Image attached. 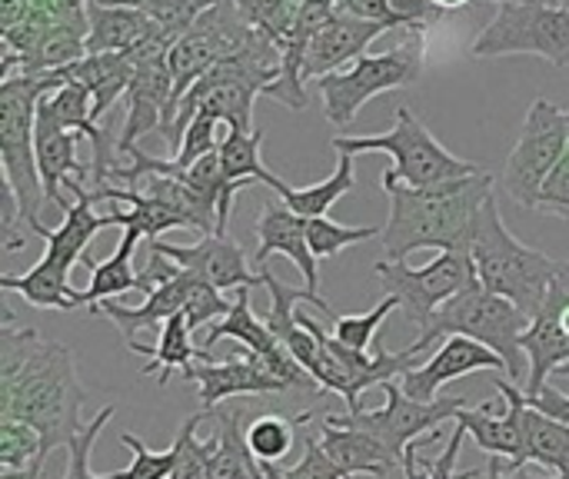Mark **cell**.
Returning <instances> with one entry per match:
<instances>
[{
	"instance_id": "cell-20",
	"label": "cell",
	"mask_w": 569,
	"mask_h": 479,
	"mask_svg": "<svg viewBox=\"0 0 569 479\" xmlns=\"http://www.w3.org/2000/svg\"><path fill=\"white\" fill-rule=\"evenodd\" d=\"M77 133L63 130L60 123H53L50 117H43L37 110V130H33V150H37V170H40V183L47 193V203H53L60 213L70 210V200L63 197V187L80 197L90 183L87 173L90 167H83L77 160Z\"/></svg>"
},
{
	"instance_id": "cell-40",
	"label": "cell",
	"mask_w": 569,
	"mask_h": 479,
	"mask_svg": "<svg viewBox=\"0 0 569 479\" xmlns=\"http://www.w3.org/2000/svg\"><path fill=\"white\" fill-rule=\"evenodd\" d=\"M220 127H227V123H220V120H213L210 113H197L193 120H190V127L183 130V140H180V150L170 157L180 170H190L197 160H203V157H210V153H217V147H220V140H223V133H220Z\"/></svg>"
},
{
	"instance_id": "cell-7",
	"label": "cell",
	"mask_w": 569,
	"mask_h": 479,
	"mask_svg": "<svg viewBox=\"0 0 569 479\" xmlns=\"http://www.w3.org/2000/svg\"><path fill=\"white\" fill-rule=\"evenodd\" d=\"M333 150L337 153H390L393 167L390 173L407 183V187H417V190H427V187H437V183H450V180H460V177H473L480 173L477 163L470 160H460L453 157L430 130L427 123L417 120V113L410 107H397V123L393 130L387 133H377V137H333Z\"/></svg>"
},
{
	"instance_id": "cell-42",
	"label": "cell",
	"mask_w": 569,
	"mask_h": 479,
	"mask_svg": "<svg viewBox=\"0 0 569 479\" xmlns=\"http://www.w3.org/2000/svg\"><path fill=\"white\" fill-rule=\"evenodd\" d=\"M230 307H233V303H230L220 290H213L210 283H200V287L193 290V297H190L183 317H187L190 330H200V327L210 323V320H223V317L230 313Z\"/></svg>"
},
{
	"instance_id": "cell-9",
	"label": "cell",
	"mask_w": 569,
	"mask_h": 479,
	"mask_svg": "<svg viewBox=\"0 0 569 479\" xmlns=\"http://www.w3.org/2000/svg\"><path fill=\"white\" fill-rule=\"evenodd\" d=\"M420 73H423V37H410L407 43H400L387 53L360 57L353 67L320 77L317 93L323 100L327 120L333 127L347 130L373 97H380L387 90L413 87L420 80Z\"/></svg>"
},
{
	"instance_id": "cell-10",
	"label": "cell",
	"mask_w": 569,
	"mask_h": 479,
	"mask_svg": "<svg viewBox=\"0 0 569 479\" xmlns=\"http://www.w3.org/2000/svg\"><path fill=\"white\" fill-rule=\"evenodd\" d=\"M373 273L383 287V297H393L407 320L420 330H427L443 303L480 280L470 250H447L420 270L407 267L403 260H380L373 263Z\"/></svg>"
},
{
	"instance_id": "cell-17",
	"label": "cell",
	"mask_w": 569,
	"mask_h": 479,
	"mask_svg": "<svg viewBox=\"0 0 569 479\" xmlns=\"http://www.w3.org/2000/svg\"><path fill=\"white\" fill-rule=\"evenodd\" d=\"M183 380L197 383V397L200 407L210 413L217 407H223V400L233 397H267V393H283L290 390L280 377L270 373V367L247 347H233V357L223 363H203V367H190L183 373Z\"/></svg>"
},
{
	"instance_id": "cell-16",
	"label": "cell",
	"mask_w": 569,
	"mask_h": 479,
	"mask_svg": "<svg viewBox=\"0 0 569 479\" xmlns=\"http://www.w3.org/2000/svg\"><path fill=\"white\" fill-rule=\"evenodd\" d=\"M153 253L170 257L180 270L200 277L203 283H210L213 290H253L263 287V273H253L247 267V257L240 250V243H233L227 233H207L197 243H167V240H150Z\"/></svg>"
},
{
	"instance_id": "cell-29",
	"label": "cell",
	"mask_w": 569,
	"mask_h": 479,
	"mask_svg": "<svg viewBox=\"0 0 569 479\" xmlns=\"http://www.w3.org/2000/svg\"><path fill=\"white\" fill-rule=\"evenodd\" d=\"M353 187H357V157H350V153H337V170H333L327 180H320V183L290 187V183H283L280 177H273V183H270V190L280 197V203H287V207H290L297 217H303V220L327 217L330 207H333L343 193H350Z\"/></svg>"
},
{
	"instance_id": "cell-36",
	"label": "cell",
	"mask_w": 569,
	"mask_h": 479,
	"mask_svg": "<svg viewBox=\"0 0 569 479\" xmlns=\"http://www.w3.org/2000/svg\"><path fill=\"white\" fill-rule=\"evenodd\" d=\"M37 460H47L40 433L17 417H0V467L3 470H27Z\"/></svg>"
},
{
	"instance_id": "cell-3",
	"label": "cell",
	"mask_w": 569,
	"mask_h": 479,
	"mask_svg": "<svg viewBox=\"0 0 569 479\" xmlns=\"http://www.w3.org/2000/svg\"><path fill=\"white\" fill-rule=\"evenodd\" d=\"M470 253H473L480 283L490 293H497V297L510 300L513 307H520L530 320L540 313L550 287L567 270V260L547 257L543 250L520 243L507 230L497 193L483 203V210L477 217Z\"/></svg>"
},
{
	"instance_id": "cell-31",
	"label": "cell",
	"mask_w": 569,
	"mask_h": 479,
	"mask_svg": "<svg viewBox=\"0 0 569 479\" xmlns=\"http://www.w3.org/2000/svg\"><path fill=\"white\" fill-rule=\"evenodd\" d=\"M523 463L547 467L557 473V479H569V427L527 407V397H523Z\"/></svg>"
},
{
	"instance_id": "cell-34",
	"label": "cell",
	"mask_w": 569,
	"mask_h": 479,
	"mask_svg": "<svg viewBox=\"0 0 569 479\" xmlns=\"http://www.w3.org/2000/svg\"><path fill=\"white\" fill-rule=\"evenodd\" d=\"M210 413L200 410L197 417H190L180 430H177V440H173V473L170 479H207V467L217 453V433L210 440H197V427L207 420Z\"/></svg>"
},
{
	"instance_id": "cell-54",
	"label": "cell",
	"mask_w": 569,
	"mask_h": 479,
	"mask_svg": "<svg viewBox=\"0 0 569 479\" xmlns=\"http://www.w3.org/2000/svg\"><path fill=\"white\" fill-rule=\"evenodd\" d=\"M567 120H569V110H567Z\"/></svg>"
},
{
	"instance_id": "cell-22",
	"label": "cell",
	"mask_w": 569,
	"mask_h": 479,
	"mask_svg": "<svg viewBox=\"0 0 569 479\" xmlns=\"http://www.w3.org/2000/svg\"><path fill=\"white\" fill-rule=\"evenodd\" d=\"M387 23L377 20H357L347 13H333V20L313 37L307 60H303V80H320L327 73H337L340 67H347L350 60L357 63L360 57H367V47L383 37Z\"/></svg>"
},
{
	"instance_id": "cell-19",
	"label": "cell",
	"mask_w": 569,
	"mask_h": 479,
	"mask_svg": "<svg viewBox=\"0 0 569 479\" xmlns=\"http://www.w3.org/2000/svg\"><path fill=\"white\" fill-rule=\"evenodd\" d=\"M497 393L503 397V413H497V403H480L460 410L457 423L467 427V437H473L483 453L510 460V470H523V390L517 383L497 380Z\"/></svg>"
},
{
	"instance_id": "cell-47",
	"label": "cell",
	"mask_w": 569,
	"mask_h": 479,
	"mask_svg": "<svg viewBox=\"0 0 569 479\" xmlns=\"http://www.w3.org/2000/svg\"><path fill=\"white\" fill-rule=\"evenodd\" d=\"M337 13L397 27V20H393V13H390V0H337Z\"/></svg>"
},
{
	"instance_id": "cell-39",
	"label": "cell",
	"mask_w": 569,
	"mask_h": 479,
	"mask_svg": "<svg viewBox=\"0 0 569 479\" xmlns=\"http://www.w3.org/2000/svg\"><path fill=\"white\" fill-rule=\"evenodd\" d=\"M120 443L133 453V463L127 470H117V473H103L97 479H170L173 473V447L170 450H150L140 437L133 433H123Z\"/></svg>"
},
{
	"instance_id": "cell-41",
	"label": "cell",
	"mask_w": 569,
	"mask_h": 479,
	"mask_svg": "<svg viewBox=\"0 0 569 479\" xmlns=\"http://www.w3.org/2000/svg\"><path fill=\"white\" fill-rule=\"evenodd\" d=\"M113 413H117V407L107 403V407L83 427V433L70 440V447H67V473H63V479H97L90 473V453H93V443H97V437L103 433V427L113 420Z\"/></svg>"
},
{
	"instance_id": "cell-14",
	"label": "cell",
	"mask_w": 569,
	"mask_h": 479,
	"mask_svg": "<svg viewBox=\"0 0 569 479\" xmlns=\"http://www.w3.org/2000/svg\"><path fill=\"white\" fill-rule=\"evenodd\" d=\"M520 347L530 360V393H540L550 383V377L569 380V263L550 287L540 313L523 330Z\"/></svg>"
},
{
	"instance_id": "cell-4",
	"label": "cell",
	"mask_w": 569,
	"mask_h": 479,
	"mask_svg": "<svg viewBox=\"0 0 569 479\" xmlns=\"http://www.w3.org/2000/svg\"><path fill=\"white\" fill-rule=\"evenodd\" d=\"M107 227H110L107 213H93L90 190H83L80 197H73L60 227L50 230V227L37 223L30 230L33 237L43 240V257L27 273H3L0 290L20 293L23 303H30L37 310H77V307H83V300H80L83 290L70 287V270L77 267V260H87L90 240Z\"/></svg>"
},
{
	"instance_id": "cell-2",
	"label": "cell",
	"mask_w": 569,
	"mask_h": 479,
	"mask_svg": "<svg viewBox=\"0 0 569 479\" xmlns=\"http://www.w3.org/2000/svg\"><path fill=\"white\" fill-rule=\"evenodd\" d=\"M380 183L390 197V217L380 230L387 260H407L417 250H470L477 217L497 193L487 170L427 190L407 187L390 170H383Z\"/></svg>"
},
{
	"instance_id": "cell-6",
	"label": "cell",
	"mask_w": 569,
	"mask_h": 479,
	"mask_svg": "<svg viewBox=\"0 0 569 479\" xmlns=\"http://www.w3.org/2000/svg\"><path fill=\"white\" fill-rule=\"evenodd\" d=\"M530 327V317L513 307L510 300L490 293L480 280L473 287H467L463 293H457L450 303H443L433 320L427 323V330H420L417 343L427 350L447 337H470L483 347H490L503 363H507V380L520 383L523 373H530V360L520 347L523 330Z\"/></svg>"
},
{
	"instance_id": "cell-30",
	"label": "cell",
	"mask_w": 569,
	"mask_h": 479,
	"mask_svg": "<svg viewBox=\"0 0 569 479\" xmlns=\"http://www.w3.org/2000/svg\"><path fill=\"white\" fill-rule=\"evenodd\" d=\"M260 147H263V130L257 127V130H250V133H243V130H230L227 127V133H223V140H220V147H217V157H220V167H223V180H227V190L237 197L243 187H250V183H273V170L270 167H263V160H260Z\"/></svg>"
},
{
	"instance_id": "cell-32",
	"label": "cell",
	"mask_w": 569,
	"mask_h": 479,
	"mask_svg": "<svg viewBox=\"0 0 569 479\" xmlns=\"http://www.w3.org/2000/svg\"><path fill=\"white\" fill-rule=\"evenodd\" d=\"M313 417H317V413H300V417H293V420L273 417V413L257 417V420L247 427V447H250L253 460H257V463H283L287 453H290V447H293L297 427L310 423Z\"/></svg>"
},
{
	"instance_id": "cell-45",
	"label": "cell",
	"mask_w": 569,
	"mask_h": 479,
	"mask_svg": "<svg viewBox=\"0 0 569 479\" xmlns=\"http://www.w3.org/2000/svg\"><path fill=\"white\" fill-rule=\"evenodd\" d=\"M537 210L540 213H560L569 220V147L560 157V163L553 167V173L547 177V183L537 197Z\"/></svg>"
},
{
	"instance_id": "cell-53",
	"label": "cell",
	"mask_w": 569,
	"mask_h": 479,
	"mask_svg": "<svg viewBox=\"0 0 569 479\" xmlns=\"http://www.w3.org/2000/svg\"><path fill=\"white\" fill-rule=\"evenodd\" d=\"M240 479H253V477H240Z\"/></svg>"
},
{
	"instance_id": "cell-52",
	"label": "cell",
	"mask_w": 569,
	"mask_h": 479,
	"mask_svg": "<svg viewBox=\"0 0 569 479\" xmlns=\"http://www.w3.org/2000/svg\"><path fill=\"white\" fill-rule=\"evenodd\" d=\"M493 3H503V0H493ZM560 3H567V7H569V0H560Z\"/></svg>"
},
{
	"instance_id": "cell-15",
	"label": "cell",
	"mask_w": 569,
	"mask_h": 479,
	"mask_svg": "<svg viewBox=\"0 0 569 479\" xmlns=\"http://www.w3.org/2000/svg\"><path fill=\"white\" fill-rule=\"evenodd\" d=\"M223 340H233L247 350H253L273 377H280L290 390H320V383L290 357V350L270 333L267 320L253 313L250 307V290H237V300L230 307V313L223 320H217V327H210V333L203 337V350L223 343Z\"/></svg>"
},
{
	"instance_id": "cell-5",
	"label": "cell",
	"mask_w": 569,
	"mask_h": 479,
	"mask_svg": "<svg viewBox=\"0 0 569 479\" xmlns=\"http://www.w3.org/2000/svg\"><path fill=\"white\" fill-rule=\"evenodd\" d=\"M63 70L47 73H13L0 80V163H3V190L13 193L20 223L33 230L40 220V207L47 200L40 170H37V150H33V130H37V107L47 93L63 87Z\"/></svg>"
},
{
	"instance_id": "cell-50",
	"label": "cell",
	"mask_w": 569,
	"mask_h": 479,
	"mask_svg": "<svg viewBox=\"0 0 569 479\" xmlns=\"http://www.w3.org/2000/svg\"><path fill=\"white\" fill-rule=\"evenodd\" d=\"M487 479H557V477H540V473H533V470H503V463H500V457H490L487 460Z\"/></svg>"
},
{
	"instance_id": "cell-26",
	"label": "cell",
	"mask_w": 569,
	"mask_h": 479,
	"mask_svg": "<svg viewBox=\"0 0 569 479\" xmlns=\"http://www.w3.org/2000/svg\"><path fill=\"white\" fill-rule=\"evenodd\" d=\"M63 77L90 90V97H93V120H100L130 90L133 57L130 53H87L83 60L63 67Z\"/></svg>"
},
{
	"instance_id": "cell-8",
	"label": "cell",
	"mask_w": 569,
	"mask_h": 479,
	"mask_svg": "<svg viewBox=\"0 0 569 479\" xmlns=\"http://www.w3.org/2000/svg\"><path fill=\"white\" fill-rule=\"evenodd\" d=\"M470 50L473 57H540L569 67V7L560 0H503Z\"/></svg>"
},
{
	"instance_id": "cell-1",
	"label": "cell",
	"mask_w": 569,
	"mask_h": 479,
	"mask_svg": "<svg viewBox=\"0 0 569 479\" xmlns=\"http://www.w3.org/2000/svg\"><path fill=\"white\" fill-rule=\"evenodd\" d=\"M83 387L73 350L40 340L37 330L17 327L3 307L0 323V417H17L40 433L43 457L67 450L83 433Z\"/></svg>"
},
{
	"instance_id": "cell-24",
	"label": "cell",
	"mask_w": 569,
	"mask_h": 479,
	"mask_svg": "<svg viewBox=\"0 0 569 479\" xmlns=\"http://www.w3.org/2000/svg\"><path fill=\"white\" fill-rule=\"evenodd\" d=\"M320 447L327 450V457L347 477H360V473H367V477H390L400 467V460L377 437H370L367 430L353 427L347 417H333V413L323 417Z\"/></svg>"
},
{
	"instance_id": "cell-27",
	"label": "cell",
	"mask_w": 569,
	"mask_h": 479,
	"mask_svg": "<svg viewBox=\"0 0 569 479\" xmlns=\"http://www.w3.org/2000/svg\"><path fill=\"white\" fill-rule=\"evenodd\" d=\"M190 333H193V330H190L187 317H183V313H177V317H170V320L163 323L160 340H157L153 347H143V343L130 340V343H127V350H130V353H143V357H147L143 377H160V387H163V383H167V377H170L173 370L187 373L197 360H200V363H213L210 350L193 347Z\"/></svg>"
},
{
	"instance_id": "cell-37",
	"label": "cell",
	"mask_w": 569,
	"mask_h": 479,
	"mask_svg": "<svg viewBox=\"0 0 569 479\" xmlns=\"http://www.w3.org/2000/svg\"><path fill=\"white\" fill-rule=\"evenodd\" d=\"M397 307H400V303H397L393 297H383L373 310H367V313H360V317H337V320H333V337H337L343 347L357 350V353H370V347H373L377 337H380L383 320H387Z\"/></svg>"
},
{
	"instance_id": "cell-48",
	"label": "cell",
	"mask_w": 569,
	"mask_h": 479,
	"mask_svg": "<svg viewBox=\"0 0 569 479\" xmlns=\"http://www.w3.org/2000/svg\"><path fill=\"white\" fill-rule=\"evenodd\" d=\"M523 397H527V393H523ZM527 407H533V410L547 413L550 420H560V423H567L569 427V393H560V390H553V387H543L537 397H527Z\"/></svg>"
},
{
	"instance_id": "cell-43",
	"label": "cell",
	"mask_w": 569,
	"mask_h": 479,
	"mask_svg": "<svg viewBox=\"0 0 569 479\" xmlns=\"http://www.w3.org/2000/svg\"><path fill=\"white\" fill-rule=\"evenodd\" d=\"M390 13L397 27L410 30V37H423L443 17V10L433 0H390Z\"/></svg>"
},
{
	"instance_id": "cell-51",
	"label": "cell",
	"mask_w": 569,
	"mask_h": 479,
	"mask_svg": "<svg viewBox=\"0 0 569 479\" xmlns=\"http://www.w3.org/2000/svg\"><path fill=\"white\" fill-rule=\"evenodd\" d=\"M440 10H457V7H467V3H473V0H433Z\"/></svg>"
},
{
	"instance_id": "cell-28",
	"label": "cell",
	"mask_w": 569,
	"mask_h": 479,
	"mask_svg": "<svg viewBox=\"0 0 569 479\" xmlns=\"http://www.w3.org/2000/svg\"><path fill=\"white\" fill-rule=\"evenodd\" d=\"M137 240H143V233L137 227H123V237L113 250V257L107 260H83L90 267V283L87 290L80 293L83 307L93 310L97 303L103 300H113V297H123L130 290H140V270H133V250H137Z\"/></svg>"
},
{
	"instance_id": "cell-46",
	"label": "cell",
	"mask_w": 569,
	"mask_h": 479,
	"mask_svg": "<svg viewBox=\"0 0 569 479\" xmlns=\"http://www.w3.org/2000/svg\"><path fill=\"white\" fill-rule=\"evenodd\" d=\"M463 440H467V427L457 423L453 430V440L447 443V450L440 453V460L427 463V479H477L480 473H457V457L463 450Z\"/></svg>"
},
{
	"instance_id": "cell-38",
	"label": "cell",
	"mask_w": 569,
	"mask_h": 479,
	"mask_svg": "<svg viewBox=\"0 0 569 479\" xmlns=\"http://www.w3.org/2000/svg\"><path fill=\"white\" fill-rule=\"evenodd\" d=\"M373 237H380L377 227H343V223H333L330 217L307 220V240H310V250L317 260H330L340 250L363 243V240H373Z\"/></svg>"
},
{
	"instance_id": "cell-18",
	"label": "cell",
	"mask_w": 569,
	"mask_h": 479,
	"mask_svg": "<svg viewBox=\"0 0 569 479\" xmlns=\"http://www.w3.org/2000/svg\"><path fill=\"white\" fill-rule=\"evenodd\" d=\"M470 373H507V363L490 347L470 337H447L440 340L437 353L423 367H413L410 373L400 377V387L407 397L430 403L447 383L463 380Z\"/></svg>"
},
{
	"instance_id": "cell-21",
	"label": "cell",
	"mask_w": 569,
	"mask_h": 479,
	"mask_svg": "<svg viewBox=\"0 0 569 479\" xmlns=\"http://www.w3.org/2000/svg\"><path fill=\"white\" fill-rule=\"evenodd\" d=\"M283 253L297 263V270L307 280V290L320 293V270H317V257L310 250L307 240V220L297 217L287 203H267L257 217V250H253V267L263 270V263Z\"/></svg>"
},
{
	"instance_id": "cell-12",
	"label": "cell",
	"mask_w": 569,
	"mask_h": 479,
	"mask_svg": "<svg viewBox=\"0 0 569 479\" xmlns=\"http://www.w3.org/2000/svg\"><path fill=\"white\" fill-rule=\"evenodd\" d=\"M383 393H387L383 410L347 413V420H350L353 427L367 430L370 437H377L400 463H403V453H407L417 440L437 433L447 420H457L460 410L473 407L470 397H437V400H430V403L413 400V397L403 393V387H400L397 380L387 383Z\"/></svg>"
},
{
	"instance_id": "cell-11",
	"label": "cell",
	"mask_w": 569,
	"mask_h": 479,
	"mask_svg": "<svg viewBox=\"0 0 569 479\" xmlns=\"http://www.w3.org/2000/svg\"><path fill=\"white\" fill-rule=\"evenodd\" d=\"M569 147L567 110L550 100H533L517 137V147L503 167V190L513 203L537 210V197Z\"/></svg>"
},
{
	"instance_id": "cell-25",
	"label": "cell",
	"mask_w": 569,
	"mask_h": 479,
	"mask_svg": "<svg viewBox=\"0 0 569 479\" xmlns=\"http://www.w3.org/2000/svg\"><path fill=\"white\" fill-rule=\"evenodd\" d=\"M87 53H130L143 43L163 37L160 27L140 13L137 7L113 3V0H90L87 3ZM173 43V40H170Z\"/></svg>"
},
{
	"instance_id": "cell-44",
	"label": "cell",
	"mask_w": 569,
	"mask_h": 479,
	"mask_svg": "<svg viewBox=\"0 0 569 479\" xmlns=\"http://www.w3.org/2000/svg\"><path fill=\"white\" fill-rule=\"evenodd\" d=\"M287 479H350L320 447V440L307 437L303 443V457L297 467H287Z\"/></svg>"
},
{
	"instance_id": "cell-33",
	"label": "cell",
	"mask_w": 569,
	"mask_h": 479,
	"mask_svg": "<svg viewBox=\"0 0 569 479\" xmlns=\"http://www.w3.org/2000/svg\"><path fill=\"white\" fill-rule=\"evenodd\" d=\"M113 3H127V7H137L140 13H147L160 33L167 40H180L210 7H217L220 0H113Z\"/></svg>"
},
{
	"instance_id": "cell-35",
	"label": "cell",
	"mask_w": 569,
	"mask_h": 479,
	"mask_svg": "<svg viewBox=\"0 0 569 479\" xmlns=\"http://www.w3.org/2000/svg\"><path fill=\"white\" fill-rule=\"evenodd\" d=\"M233 3L253 30L267 33L283 50V43H287V37H290L307 0H233Z\"/></svg>"
},
{
	"instance_id": "cell-23",
	"label": "cell",
	"mask_w": 569,
	"mask_h": 479,
	"mask_svg": "<svg viewBox=\"0 0 569 479\" xmlns=\"http://www.w3.org/2000/svg\"><path fill=\"white\" fill-rule=\"evenodd\" d=\"M200 283H203L200 277H193V273H187V270H183V273H180V277H173L170 283H163V287L150 290V293H147V300H143L140 307H123V303L103 300V303H97L90 313L107 317V320L123 333V340L130 343V340L137 337V330H147V327L163 330V323H167L170 317L183 313V310H187V303H190V297H193V290H197Z\"/></svg>"
},
{
	"instance_id": "cell-13",
	"label": "cell",
	"mask_w": 569,
	"mask_h": 479,
	"mask_svg": "<svg viewBox=\"0 0 569 479\" xmlns=\"http://www.w3.org/2000/svg\"><path fill=\"white\" fill-rule=\"evenodd\" d=\"M170 40L157 37L143 43L140 50H130L133 57V80L127 90V120L117 137V153L130 157L143 133L163 130L170 97H173V73H170Z\"/></svg>"
},
{
	"instance_id": "cell-49",
	"label": "cell",
	"mask_w": 569,
	"mask_h": 479,
	"mask_svg": "<svg viewBox=\"0 0 569 479\" xmlns=\"http://www.w3.org/2000/svg\"><path fill=\"white\" fill-rule=\"evenodd\" d=\"M63 473H67V467L57 473V453H50L47 460H37L27 470H3L0 479H63Z\"/></svg>"
}]
</instances>
